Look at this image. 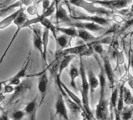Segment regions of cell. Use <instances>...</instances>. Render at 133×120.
I'll use <instances>...</instances> for the list:
<instances>
[{
	"label": "cell",
	"instance_id": "obj_1",
	"mask_svg": "<svg viewBox=\"0 0 133 120\" xmlns=\"http://www.w3.org/2000/svg\"><path fill=\"white\" fill-rule=\"evenodd\" d=\"M79 73L82 79V86H81V93H82V102L84 108V117L87 120H91L92 118V113L89 106V86L87 79V74L84 66L82 57H80L79 61Z\"/></svg>",
	"mask_w": 133,
	"mask_h": 120
},
{
	"label": "cell",
	"instance_id": "obj_2",
	"mask_svg": "<svg viewBox=\"0 0 133 120\" xmlns=\"http://www.w3.org/2000/svg\"><path fill=\"white\" fill-rule=\"evenodd\" d=\"M99 82L100 86V97L98 104L96 108V118L97 120H107V103L105 99V86L106 79L104 77V72L103 68L100 69L99 75Z\"/></svg>",
	"mask_w": 133,
	"mask_h": 120
},
{
	"label": "cell",
	"instance_id": "obj_3",
	"mask_svg": "<svg viewBox=\"0 0 133 120\" xmlns=\"http://www.w3.org/2000/svg\"><path fill=\"white\" fill-rule=\"evenodd\" d=\"M68 7L69 9V15L72 20L79 21L93 22V23L98 24L101 26H103V25L105 26V25L109 24L108 21L105 18H103L99 15H88V14H85L84 13L76 10L75 8L71 7L69 5H68Z\"/></svg>",
	"mask_w": 133,
	"mask_h": 120
},
{
	"label": "cell",
	"instance_id": "obj_4",
	"mask_svg": "<svg viewBox=\"0 0 133 120\" xmlns=\"http://www.w3.org/2000/svg\"><path fill=\"white\" fill-rule=\"evenodd\" d=\"M28 18L27 14H25V10H24V9H23V10L20 12V14L17 16V17L14 19V24L16 25L17 30H16V31L14 33V35H13V37L11 38V39H10V42H9L7 47L6 48L4 53H3V55L1 56V58H0V63H2V62L3 61V60H4L5 56H6V54L8 53V51L10 50V47L12 46L14 42L15 41V39L17 38V36H18V35L20 34L21 31L23 28H25V23H26V21H28Z\"/></svg>",
	"mask_w": 133,
	"mask_h": 120
},
{
	"label": "cell",
	"instance_id": "obj_5",
	"mask_svg": "<svg viewBox=\"0 0 133 120\" xmlns=\"http://www.w3.org/2000/svg\"><path fill=\"white\" fill-rule=\"evenodd\" d=\"M68 3L76 7L83 9L87 13L92 15H109L110 11L102 7H96L94 3L86 0H68Z\"/></svg>",
	"mask_w": 133,
	"mask_h": 120
},
{
	"label": "cell",
	"instance_id": "obj_6",
	"mask_svg": "<svg viewBox=\"0 0 133 120\" xmlns=\"http://www.w3.org/2000/svg\"><path fill=\"white\" fill-rule=\"evenodd\" d=\"M49 66L47 65V67L43 70L42 72L39 74H36L34 75H28L27 77H33V76H38V90L39 92L40 95V100L38 102V106L39 108L42 106L43 104L46 93H47V89H48V83H49V76L47 74V71L49 70Z\"/></svg>",
	"mask_w": 133,
	"mask_h": 120
},
{
	"label": "cell",
	"instance_id": "obj_7",
	"mask_svg": "<svg viewBox=\"0 0 133 120\" xmlns=\"http://www.w3.org/2000/svg\"><path fill=\"white\" fill-rule=\"evenodd\" d=\"M31 49L29 50V53H28V57L27 59L25 60V61L23 65V66L21 67V68L18 71V72L13 77H11L10 79H7V80H5L4 83H7V84H10V85H12V86H17L19 85L21 83V79H24V78H27V71L28 69V67L30 65V63H31Z\"/></svg>",
	"mask_w": 133,
	"mask_h": 120
},
{
	"label": "cell",
	"instance_id": "obj_8",
	"mask_svg": "<svg viewBox=\"0 0 133 120\" xmlns=\"http://www.w3.org/2000/svg\"><path fill=\"white\" fill-rule=\"evenodd\" d=\"M31 86H32V83L31 82L30 79L24 80L21 82L19 85L15 86L13 94L9 100V104H12L14 100L24 96L27 92L30 91Z\"/></svg>",
	"mask_w": 133,
	"mask_h": 120
},
{
	"label": "cell",
	"instance_id": "obj_9",
	"mask_svg": "<svg viewBox=\"0 0 133 120\" xmlns=\"http://www.w3.org/2000/svg\"><path fill=\"white\" fill-rule=\"evenodd\" d=\"M89 1L108 9H120L125 7L131 0H89Z\"/></svg>",
	"mask_w": 133,
	"mask_h": 120
},
{
	"label": "cell",
	"instance_id": "obj_10",
	"mask_svg": "<svg viewBox=\"0 0 133 120\" xmlns=\"http://www.w3.org/2000/svg\"><path fill=\"white\" fill-rule=\"evenodd\" d=\"M55 115L62 118L63 120H70L68 107L66 105L64 98L61 93H59L55 103Z\"/></svg>",
	"mask_w": 133,
	"mask_h": 120
},
{
	"label": "cell",
	"instance_id": "obj_11",
	"mask_svg": "<svg viewBox=\"0 0 133 120\" xmlns=\"http://www.w3.org/2000/svg\"><path fill=\"white\" fill-rule=\"evenodd\" d=\"M87 46H88V44H83V45H79V46H68L63 49H61V50L56 52L55 59L59 60L62 56H66V55L81 56V54L85 51V49L87 48Z\"/></svg>",
	"mask_w": 133,
	"mask_h": 120
},
{
	"label": "cell",
	"instance_id": "obj_12",
	"mask_svg": "<svg viewBox=\"0 0 133 120\" xmlns=\"http://www.w3.org/2000/svg\"><path fill=\"white\" fill-rule=\"evenodd\" d=\"M38 24H33L31 27L32 31V42L33 46L39 52L42 58H43V46H42V31L41 28H39L37 25Z\"/></svg>",
	"mask_w": 133,
	"mask_h": 120
},
{
	"label": "cell",
	"instance_id": "obj_13",
	"mask_svg": "<svg viewBox=\"0 0 133 120\" xmlns=\"http://www.w3.org/2000/svg\"><path fill=\"white\" fill-rule=\"evenodd\" d=\"M68 26H72L77 29H85L90 31H99L103 29V28L93 22H86V21H79L73 20Z\"/></svg>",
	"mask_w": 133,
	"mask_h": 120
},
{
	"label": "cell",
	"instance_id": "obj_14",
	"mask_svg": "<svg viewBox=\"0 0 133 120\" xmlns=\"http://www.w3.org/2000/svg\"><path fill=\"white\" fill-rule=\"evenodd\" d=\"M56 21L57 24H63L66 26H68L71 22L73 21L69 13L66 11V10L61 5H56Z\"/></svg>",
	"mask_w": 133,
	"mask_h": 120
},
{
	"label": "cell",
	"instance_id": "obj_15",
	"mask_svg": "<svg viewBox=\"0 0 133 120\" xmlns=\"http://www.w3.org/2000/svg\"><path fill=\"white\" fill-rule=\"evenodd\" d=\"M38 108L39 106L38 102V97H35L33 100H31L26 104L24 108V111L29 120H37V113Z\"/></svg>",
	"mask_w": 133,
	"mask_h": 120
},
{
	"label": "cell",
	"instance_id": "obj_16",
	"mask_svg": "<svg viewBox=\"0 0 133 120\" xmlns=\"http://www.w3.org/2000/svg\"><path fill=\"white\" fill-rule=\"evenodd\" d=\"M88 82H89V94L91 96V98H93V95L95 93L96 89L99 86V82L97 77L95 75L93 72L89 69L88 71V75H87Z\"/></svg>",
	"mask_w": 133,
	"mask_h": 120
},
{
	"label": "cell",
	"instance_id": "obj_17",
	"mask_svg": "<svg viewBox=\"0 0 133 120\" xmlns=\"http://www.w3.org/2000/svg\"><path fill=\"white\" fill-rule=\"evenodd\" d=\"M23 7H20L19 9H17L16 11H14L13 14H10L9 16L4 17L3 20L0 21V30H4L6 28H7L12 23H14V19L17 17V16L20 14V12L23 10Z\"/></svg>",
	"mask_w": 133,
	"mask_h": 120
},
{
	"label": "cell",
	"instance_id": "obj_18",
	"mask_svg": "<svg viewBox=\"0 0 133 120\" xmlns=\"http://www.w3.org/2000/svg\"><path fill=\"white\" fill-rule=\"evenodd\" d=\"M75 56H74V55H66L60 58L61 60L59 61L58 68H57V73H58L59 76H61L62 72L70 65V64L73 61Z\"/></svg>",
	"mask_w": 133,
	"mask_h": 120
},
{
	"label": "cell",
	"instance_id": "obj_19",
	"mask_svg": "<svg viewBox=\"0 0 133 120\" xmlns=\"http://www.w3.org/2000/svg\"><path fill=\"white\" fill-rule=\"evenodd\" d=\"M60 84H61V86H62V87H63V90H64V92L66 93V96H68L71 100H73L75 103H76L78 105H79L81 108H82V109L83 110V113H84V108H83V105H82V99L81 98H79V97H78L72 90H71L68 86H66L63 83V81L62 80H60Z\"/></svg>",
	"mask_w": 133,
	"mask_h": 120
},
{
	"label": "cell",
	"instance_id": "obj_20",
	"mask_svg": "<svg viewBox=\"0 0 133 120\" xmlns=\"http://www.w3.org/2000/svg\"><path fill=\"white\" fill-rule=\"evenodd\" d=\"M68 75L70 77V85L72 87V89L74 90H77L78 87H77V84H76V79L78 76H80V73H79V69H78L74 65H71L69 72H68Z\"/></svg>",
	"mask_w": 133,
	"mask_h": 120
},
{
	"label": "cell",
	"instance_id": "obj_21",
	"mask_svg": "<svg viewBox=\"0 0 133 120\" xmlns=\"http://www.w3.org/2000/svg\"><path fill=\"white\" fill-rule=\"evenodd\" d=\"M103 68L105 71V73L107 75V77L110 82V83L111 84V86L114 85V73H113V69L110 65V62L109 61V58L107 57V56H103Z\"/></svg>",
	"mask_w": 133,
	"mask_h": 120
},
{
	"label": "cell",
	"instance_id": "obj_22",
	"mask_svg": "<svg viewBox=\"0 0 133 120\" xmlns=\"http://www.w3.org/2000/svg\"><path fill=\"white\" fill-rule=\"evenodd\" d=\"M56 31L58 32H60L61 34L68 35L70 38L78 37L77 28H75L72 26H65V27L56 26Z\"/></svg>",
	"mask_w": 133,
	"mask_h": 120
},
{
	"label": "cell",
	"instance_id": "obj_23",
	"mask_svg": "<svg viewBox=\"0 0 133 120\" xmlns=\"http://www.w3.org/2000/svg\"><path fill=\"white\" fill-rule=\"evenodd\" d=\"M49 31L47 28H45L43 32L42 33V46H43V62L47 66V59H46V53H47V48H48V43H49Z\"/></svg>",
	"mask_w": 133,
	"mask_h": 120
},
{
	"label": "cell",
	"instance_id": "obj_24",
	"mask_svg": "<svg viewBox=\"0 0 133 120\" xmlns=\"http://www.w3.org/2000/svg\"><path fill=\"white\" fill-rule=\"evenodd\" d=\"M40 24L44 27V28H47L49 32H52L54 39L56 38L57 36V31H56V25L48 18V17H44L40 21Z\"/></svg>",
	"mask_w": 133,
	"mask_h": 120
},
{
	"label": "cell",
	"instance_id": "obj_25",
	"mask_svg": "<svg viewBox=\"0 0 133 120\" xmlns=\"http://www.w3.org/2000/svg\"><path fill=\"white\" fill-rule=\"evenodd\" d=\"M78 31V37H79L81 39L86 42H92L93 41L97 40V38L95 37L93 35H92L89 31L85 30V29H77Z\"/></svg>",
	"mask_w": 133,
	"mask_h": 120
},
{
	"label": "cell",
	"instance_id": "obj_26",
	"mask_svg": "<svg viewBox=\"0 0 133 120\" xmlns=\"http://www.w3.org/2000/svg\"><path fill=\"white\" fill-rule=\"evenodd\" d=\"M56 44L61 48V49H63L65 48L68 47V46L69 45V37L66 35H57L56 38L55 39Z\"/></svg>",
	"mask_w": 133,
	"mask_h": 120
},
{
	"label": "cell",
	"instance_id": "obj_27",
	"mask_svg": "<svg viewBox=\"0 0 133 120\" xmlns=\"http://www.w3.org/2000/svg\"><path fill=\"white\" fill-rule=\"evenodd\" d=\"M123 88H124V86H121V89H120V94H119V99H118V101H117V108H116L119 112L122 111V110L124 109V99H123Z\"/></svg>",
	"mask_w": 133,
	"mask_h": 120
},
{
	"label": "cell",
	"instance_id": "obj_28",
	"mask_svg": "<svg viewBox=\"0 0 133 120\" xmlns=\"http://www.w3.org/2000/svg\"><path fill=\"white\" fill-rule=\"evenodd\" d=\"M123 99H124V103H126L127 104H131L132 100L131 93L128 89L124 87L123 88Z\"/></svg>",
	"mask_w": 133,
	"mask_h": 120
},
{
	"label": "cell",
	"instance_id": "obj_29",
	"mask_svg": "<svg viewBox=\"0 0 133 120\" xmlns=\"http://www.w3.org/2000/svg\"><path fill=\"white\" fill-rule=\"evenodd\" d=\"M25 112L24 110H17L12 113L13 120H22L25 116Z\"/></svg>",
	"mask_w": 133,
	"mask_h": 120
},
{
	"label": "cell",
	"instance_id": "obj_30",
	"mask_svg": "<svg viewBox=\"0 0 133 120\" xmlns=\"http://www.w3.org/2000/svg\"><path fill=\"white\" fill-rule=\"evenodd\" d=\"M122 115H121V120H130L132 117L133 114V108H127L122 110Z\"/></svg>",
	"mask_w": 133,
	"mask_h": 120
},
{
	"label": "cell",
	"instance_id": "obj_31",
	"mask_svg": "<svg viewBox=\"0 0 133 120\" xmlns=\"http://www.w3.org/2000/svg\"><path fill=\"white\" fill-rule=\"evenodd\" d=\"M117 98H118V90H117V89H115L113 90L112 94H111V97H110V103H111V105L114 108H117Z\"/></svg>",
	"mask_w": 133,
	"mask_h": 120
},
{
	"label": "cell",
	"instance_id": "obj_32",
	"mask_svg": "<svg viewBox=\"0 0 133 120\" xmlns=\"http://www.w3.org/2000/svg\"><path fill=\"white\" fill-rule=\"evenodd\" d=\"M27 13L30 15H36L38 16V10L35 6H29L27 9Z\"/></svg>",
	"mask_w": 133,
	"mask_h": 120
},
{
	"label": "cell",
	"instance_id": "obj_33",
	"mask_svg": "<svg viewBox=\"0 0 133 120\" xmlns=\"http://www.w3.org/2000/svg\"><path fill=\"white\" fill-rule=\"evenodd\" d=\"M51 5L50 0H44L43 3H42V8H43V11L46 10Z\"/></svg>",
	"mask_w": 133,
	"mask_h": 120
},
{
	"label": "cell",
	"instance_id": "obj_34",
	"mask_svg": "<svg viewBox=\"0 0 133 120\" xmlns=\"http://www.w3.org/2000/svg\"><path fill=\"white\" fill-rule=\"evenodd\" d=\"M0 120H10L9 117L7 116L6 112L3 111L1 115H0Z\"/></svg>",
	"mask_w": 133,
	"mask_h": 120
},
{
	"label": "cell",
	"instance_id": "obj_35",
	"mask_svg": "<svg viewBox=\"0 0 133 120\" xmlns=\"http://www.w3.org/2000/svg\"><path fill=\"white\" fill-rule=\"evenodd\" d=\"M114 111H115V120H121L120 112L116 108H114Z\"/></svg>",
	"mask_w": 133,
	"mask_h": 120
},
{
	"label": "cell",
	"instance_id": "obj_36",
	"mask_svg": "<svg viewBox=\"0 0 133 120\" xmlns=\"http://www.w3.org/2000/svg\"><path fill=\"white\" fill-rule=\"evenodd\" d=\"M131 65L133 68V53H131Z\"/></svg>",
	"mask_w": 133,
	"mask_h": 120
},
{
	"label": "cell",
	"instance_id": "obj_37",
	"mask_svg": "<svg viewBox=\"0 0 133 120\" xmlns=\"http://www.w3.org/2000/svg\"><path fill=\"white\" fill-rule=\"evenodd\" d=\"M49 120H54V117L51 115V113H50V118H49Z\"/></svg>",
	"mask_w": 133,
	"mask_h": 120
},
{
	"label": "cell",
	"instance_id": "obj_38",
	"mask_svg": "<svg viewBox=\"0 0 133 120\" xmlns=\"http://www.w3.org/2000/svg\"><path fill=\"white\" fill-rule=\"evenodd\" d=\"M82 120H87V119H86V118H85V117H84V118H82Z\"/></svg>",
	"mask_w": 133,
	"mask_h": 120
},
{
	"label": "cell",
	"instance_id": "obj_39",
	"mask_svg": "<svg viewBox=\"0 0 133 120\" xmlns=\"http://www.w3.org/2000/svg\"><path fill=\"white\" fill-rule=\"evenodd\" d=\"M130 120H133V119H130Z\"/></svg>",
	"mask_w": 133,
	"mask_h": 120
}]
</instances>
